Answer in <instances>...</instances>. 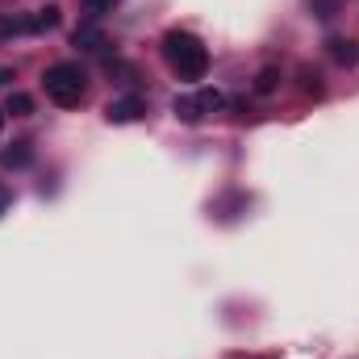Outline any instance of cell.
<instances>
[{
  "instance_id": "6",
  "label": "cell",
  "mask_w": 359,
  "mask_h": 359,
  "mask_svg": "<svg viewBox=\"0 0 359 359\" xmlns=\"http://www.w3.org/2000/svg\"><path fill=\"white\" fill-rule=\"evenodd\" d=\"M72 42H76V46H80V50H104V46H109V42H104V29H100V25H80V29H76V34H72Z\"/></svg>"
},
{
  "instance_id": "16",
  "label": "cell",
  "mask_w": 359,
  "mask_h": 359,
  "mask_svg": "<svg viewBox=\"0 0 359 359\" xmlns=\"http://www.w3.org/2000/svg\"><path fill=\"white\" fill-rule=\"evenodd\" d=\"M8 80H13V72H0V88H8Z\"/></svg>"
},
{
  "instance_id": "2",
  "label": "cell",
  "mask_w": 359,
  "mask_h": 359,
  "mask_svg": "<svg viewBox=\"0 0 359 359\" xmlns=\"http://www.w3.org/2000/svg\"><path fill=\"white\" fill-rule=\"evenodd\" d=\"M42 84H46V96H50L55 104H63V109H72V104L84 100V72H80L76 63H55V67H46Z\"/></svg>"
},
{
  "instance_id": "5",
  "label": "cell",
  "mask_w": 359,
  "mask_h": 359,
  "mask_svg": "<svg viewBox=\"0 0 359 359\" xmlns=\"http://www.w3.org/2000/svg\"><path fill=\"white\" fill-rule=\"evenodd\" d=\"M326 46H330L334 63H343V67H355L359 63V42H351V38H330Z\"/></svg>"
},
{
  "instance_id": "14",
  "label": "cell",
  "mask_w": 359,
  "mask_h": 359,
  "mask_svg": "<svg viewBox=\"0 0 359 359\" xmlns=\"http://www.w3.org/2000/svg\"><path fill=\"white\" fill-rule=\"evenodd\" d=\"M8 205H13V192H8V188H4V184H0V217H4V213H8Z\"/></svg>"
},
{
  "instance_id": "9",
  "label": "cell",
  "mask_w": 359,
  "mask_h": 359,
  "mask_svg": "<svg viewBox=\"0 0 359 359\" xmlns=\"http://www.w3.org/2000/svg\"><path fill=\"white\" fill-rule=\"evenodd\" d=\"M196 100H201V113H222V109H226V96L217 88H201Z\"/></svg>"
},
{
  "instance_id": "1",
  "label": "cell",
  "mask_w": 359,
  "mask_h": 359,
  "mask_svg": "<svg viewBox=\"0 0 359 359\" xmlns=\"http://www.w3.org/2000/svg\"><path fill=\"white\" fill-rule=\"evenodd\" d=\"M163 55H168V63L180 72V80H205V72H209V50H205V42L196 34L172 29L163 38Z\"/></svg>"
},
{
  "instance_id": "12",
  "label": "cell",
  "mask_w": 359,
  "mask_h": 359,
  "mask_svg": "<svg viewBox=\"0 0 359 359\" xmlns=\"http://www.w3.org/2000/svg\"><path fill=\"white\" fill-rule=\"evenodd\" d=\"M309 13H313L318 21H330V17L339 13V0H309Z\"/></svg>"
},
{
  "instance_id": "13",
  "label": "cell",
  "mask_w": 359,
  "mask_h": 359,
  "mask_svg": "<svg viewBox=\"0 0 359 359\" xmlns=\"http://www.w3.org/2000/svg\"><path fill=\"white\" fill-rule=\"evenodd\" d=\"M301 80H305L301 88L309 92V96H322V76H318V72H301Z\"/></svg>"
},
{
  "instance_id": "7",
  "label": "cell",
  "mask_w": 359,
  "mask_h": 359,
  "mask_svg": "<svg viewBox=\"0 0 359 359\" xmlns=\"http://www.w3.org/2000/svg\"><path fill=\"white\" fill-rule=\"evenodd\" d=\"M172 113H176L180 121H184V126H196V121L205 117V113H201V100H196V96H176Z\"/></svg>"
},
{
  "instance_id": "3",
  "label": "cell",
  "mask_w": 359,
  "mask_h": 359,
  "mask_svg": "<svg viewBox=\"0 0 359 359\" xmlns=\"http://www.w3.org/2000/svg\"><path fill=\"white\" fill-rule=\"evenodd\" d=\"M142 113H147L142 96H117V100H109V109H104V117H109L113 126H130V121H138Z\"/></svg>"
},
{
  "instance_id": "15",
  "label": "cell",
  "mask_w": 359,
  "mask_h": 359,
  "mask_svg": "<svg viewBox=\"0 0 359 359\" xmlns=\"http://www.w3.org/2000/svg\"><path fill=\"white\" fill-rule=\"evenodd\" d=\"M88 4V13H104V8H113V0H84Z\"/></svg>"
},
{
  "instance_id": "8",
  "label": "cell",
  "mask_w": 359,
  "mask_h": 359,
  "mask_svg": "<svg viewBox=\"0 0 359 359\" xmlns=\"http://www.w3.org/2000/svg\"><path fill=\"white\" fill-rule=\"evenodd\" d=\"M29 159H34V147H29V142H13V147L0 151V163H4V168H25Z\"/></svg>"
},
{
  "instance_id": "17",
  "label": "cell",
  "mask_w": 359,
  "mask_h": 359,
  "mask_svg": "<svg viewBox=\"0 0 359 359\" xmlns=\"http://www.w3.org/2000/svg\"><path fill=\"white\" fill-rule=\"evenodd\" d=\"M4 117H8V113H4V109H0V130H4Z\"/></svg>"
},
{
  "instance_id": "10",
  "label": "cell",
  "mask_w": 359,
  "mask_h": 359,
  "mask_svg": "<svg viewBox=\"0 0 359 359\" xmlns=\"http://www.w3.org/2000/svg\"><path fill=\"white\" fill-rule=\"evenodd\" d=\"M4 113H13V117H29V113H34V96L13 92V96H8V104H4Z\"/></svg>"
},
{
  "instance_id": "4",
  "label": "cell",
  "mask_w": 359,
  "mask_h": 359,
  "mask_svg": "<svg viewBox=\"0 0 359 359\" xmlns=\"http://www.w3.org/2000/svg\"><path fill=\"white\" fill-rule=\"evenodd\" d=\"M59 21H63V13H59L55 4H46V8H38L34 17H25V29H29V34H50V29H59Z\"/></svg>"
},
{
  "instance_id": "11",
  "label": "cell",
  "mask_w": 359,
  "mask_h": 359,
  "mask_svg": "<svg viewBox=\"0 0 359 359\" xmlns=\"http://www.w3.org/2000/svg\"><path fill=\"white\" fill-rule=\"evenodd\" d=\"M276 88H280V72H276V67H264L259 80H255V92H259V96H271Z\"/></svg>"
}]
</instances>
